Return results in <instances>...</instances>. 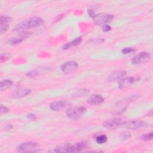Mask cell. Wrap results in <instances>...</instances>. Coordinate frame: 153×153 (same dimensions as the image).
<instances>
[{
	"instance_id": "19",
	"label": "cell",
	"mask_w": 153,
	"mask_h": 153,
	"mask_svg": "<svg viewBox=\"0 0 153 153\" xmlns=\"http://www.w3.org/2000/svg\"><path fill=\"white\" fill-rule=\"evenodd\" d=\"M82 41V39L81 37H78V38H75V39H74L73 41H71V42H69L68 43L65 44L63 46L62 48L63 50H66V49L69 48L71 47L77 46V45H78L79 44H80L81 43Z\"/></svg>"
},
{
	"instance_id": "6",
	"label": "cell",
	"mask_w": 153,
	"mask_h": 153,
	"mask_svg": "<svg viewBox=\"0 0 153 153\" xmlns=\"http://www.w3.org/2000/svg\"><path fill=\"white\" fill-rule=\"evenodd\" d=\"M139 79V78L136 76H130L127 78H123L119 81L118 87L120 89L122 90L127 89Z\"/></svg>"
},
{
	"instance_id": "2",
	"label": "cell",
	"mask_w": 153,
	"mask_h": 153,
	"mask_svg": "<svg viewBox=\"0 0 153 153\" xmlns=\"http://www.w3.org/2000/svg\"><path fill=\"white\" fill-rule=\"evenodd\" d=\"M87 111V109L84 106H77L69 108L66 111V116L74 120L79 119Z\"/></svg>"
},
{
	"instance_id": "1",
	"label": "cell",
	"mask_w": 153,
	"mask_h": 153,
	"mask_svg": "<svg viewBox=\"0 0 153 153\" xmlns=\"http://www.w3.org/2000/svg\"><path fill=\"white\" fill-rule=\"evenodd\" d=\"M44 23V20L39 17H32L16 25L13 29V31L19 32H26V30L30 28L39 27Z\"/></svg>"
},
{
	"instance_id": "13",
	"label": "cell",
	"mask_w": 153,
	"mask_h": 153,
	"mask_svg": "<svg viewBox=\"0 0 153 153\" xmlns=\"http://www.w3.org/2000/svg\"><path fill=\"white\" fill-rule=\"evenodd\" d=\"M50 69H51L48 67H39L37 69H33L32 71L28 72L26 74V75L29 77H32V76H36V75H40V74H42L44 73L48 72V71Z\"/></svg>"
},
{
	"instance_id": "25",
	"label": "cell",
	"mask_w": 153,
	"mask_h": 153,
	"mask_svg": "<svg viewBox=\"0 0 153 153\" xmlns=\"http://www.w3.org/2000/svg\"><path fill=\"white\" fill-rule=\"evenodd\" d=\"M122 53L124 54H131L135 51V50L132 47H126L122 50Z\"/></svg>"
},
{
	"instance_id": "27",
	"label": "cell",
	"mask_w": 153,
	"mask_h": 153,
	"mask_svg": "<svg viewBox=\"0 0 153 153\" xmlns=\"http://www.w3.org/2000/svg\"><path fill=\"white\" fill-rule=\"evenodd\" d=\"M9 26L8 24H3L1 25V33L2 34L3 33L5 32L8 29Z\"/></svg>"
},
{
	"instance_id": "21",
	"label": "cell",
	"mask_w": 153,
	"mask_h": 153,
	"mask_svg": "<svg viewBox=\"0 0 153 153\" xmlns=\"http://www.w3.org/2000/svg\"><path fill=\"white\" fill-rule=\"evenodd\" d=\"M89 90L87 88H82L80 90H78V91H76L74 94V97H83L85 96V95L88 94L89 93Z\"/></svg>"
},
{
	"instance_id": "22",
	"label": "cell",
	"mask_w": 153,
	"mask_h": 153,
	"mask_svg": "<svg viewBox=\"0 0 153 153\" xmlns=\"http://www.w3.org/2000/svg\"><path fill=\"white\" fill-rule=\"evenodd\" d=\"M108 140L107 136L105 134H100L96 137V141L98 144H103L106 142Z\"/></svg>"
},
{
	"instance_id": "3",
	"label": "cell",
	"mask_w": 153,
	"mask_h": 153,
	"mask_svg": "<svg viewBox=\"0 0 153 153\" xmlns=\"http://www.w3.org/2000/svg\"><path fill=\"white\" fill-rule=\"evenodd\" d=\"M148 126L149 124L145 121L134 120L127 122L124 121V123L122 125V127L131 130H138L146 128L147 127H148Z\"/></svg>"
},
{
	"instance_id": "8",
	"label": "cell",
	"mask_w": 153,
	"mask_h": 153,
	"mask_svg": "<svg viewBox=\"0 0 153 153\" xmlns=\"http://www.w3.org/2000/svg\"><path fill=\"white\" fill-rule=\"evenodd\" d=\"M124 123V121L121 118H114L108 120L103 123V126L104 127L108 129H115L118 127H122V125Z\"/></svg>"
},
{
	"instance_id": "9",
	"label": "cell",
	"mask_w": 153,
	"mask_h": 153,
	"mask_svg": "<svg viewBox=\"0 0 153 153\" xmlns=\"http://www.w3.org/2000/svg\"><path fill=\"white\" fill-rule=\"evenodd\" d=\"M78 67V63L75 61L71 60V61H68L67 62H65L63 63L60 68L62 71L65 73V74H70L74 71H75L77 68Z\"/></svg>"
},
{
	"instance_id": "17",
	"label": "cell",
	"mask_w": 153,
	"mask_h": 153,
	"mask_svg": "<svg viewBox=\"0 0 153 153\" xmlns=\"http://www.w3.org/2000/svg\"><path fill=\"white\" fill-rule=\"evenodd\" d=\"M87 146V143L85 142L82 141L76 143L75 145H72L71 152H78L85 149Z\"/></svg>"
},
{
	"instance_id": "12",
	"label": "cell",
	"mask_w": 153,
	"mask_h": 153,
	"mask_svg": "<svg viewBox=\"0 0 153 153\" xmlns=\"http://www.w3.org/2000/svg\"><path fill=\"white\" fill-rule=\"evenodd\" d=\"M104 99L100 94H93L87 99V103L91 105H98L102 103Z\"/></svg>"
},
{
	"instance_id": "20",
	"label": "cell",
	"mask_w": 153,
	"mask_h": 153,
	"mask_svg": "<svg viewBox=\"0 0 153 153\" xmlns=\"http://www.w3.org/2000/svg\"><path fill=\"white\" fill-rule=\"evenodd\" d=\"M13 82L11 80H9V79L2 80L1 81V84H0L1 90H5V89L9 88L10 86H11L13 85Z\"/></svg>"
},
{
	"instance_id": "23",
	"label": "cell",
	"mask_w": 153,
	"mask_h": 153,
	"mask_svg": "<svg viewBox=\"0 0 153 153\" xmlns=\"http://www.w3.org/2000/svg\"><path fill=\"white\" fill-rule=\"evenodd\" d=\"M152 137H153V133L152 132H151V133L142 134L140 137V139L143 141H149L152 139Z\"/></svg>"
},
{
	"instance_id": "14",
	"label": "cell",
	"mask_w": 153,
	"mask_h": 153,
	"mask_svg": "<svg viewBox=\"0 0 153 153\" xmlns=\"http://www.w3.org/2000/svg\"><path fill=\"white\" fill-rule=\"evenodd\" d=\"M69 105V103L66 101H57L54 102L50 105V108L53 111H60Z\"/></svg>"
},
{
	"instance_id": "28",
	"label": "cell",
	"mask_w": 153,
	"mask_h": 153,
	"mask_svg": "<svg viewBox=\"0 0 153 153\" xmlns=\"http://www.w3.org/2000/svg\"><path fill=\"white\" fill-rule=\"evenodd\" d=\"M8 111H9V109L7 107L4 106L2 105H1V108H0V112H1V114L7 113Z\"/></svg>"
},
{
	"instance_id": "24",
	"label": "cell",
	"mask_w": 153,
	"mask_h": 153,
	"mask_svg": "<svg viewBox=\"0 0 153 153\" xmlns=\"http://www.w3.org/2000/svg\"><path fill=\"white\" fill-rule=\"evenodd\" d=\"M12 18L10 16H1V25H3V24H7L8 22H11L12 21Z\"/></svg>"
},
{
	"instance_id": "29",
	"label": "cell",
	"mask_w": 153,
	"mask_h": 153,
	"mask_svg": "<svg viewBox=\"0 0 153 153\" xmlns=\"http://www.w3.org/2000/svg\"><path fill=\"white\" fill-rule=\"evenodd\" d=\"M8 58H9V56L7 54H1V62L3 63L4 62H5Z\"/></svg>"
},
{
	"instance_id": "26",
	"label": "cell",
	"mask_w": 153,
	"mask_h": 153,
	"mask_svg": "<svg viewBox=\"0 0 153 153\" xmlns=\"http://www.w3.org/2000/svg\"><path fill=\"white\" fill-rule=\"evenodd\" d=\"M26 118H27V119H28V120H29L30 121H35L37 118L36 115L34 114H32V113L27 114L26 115Z\"/></svg>"
},
{
	"instance_id": "4",
	"label": "cell",
	"mask_w": 153,
	"mask_h": 153,
	"mask_svg": "<svg viewBox=\"0 0 153 153\" xmlns=\"http://www.w3.org/2000/svg\"><path fill=\"white\" fill-rule=\"evenodd\" d=\"M38 144L33 142H26L22 143L17 147V151L19 152H34L38 151L36 148Z\"/></svg>"
},
{
	"instance_id": "18",
	"label": "cell",
	"mask_w": 153,
	"mask_h": 153,
	"mask_svg": "<svg viewBox=\"0 0 153 153\" xmlns=\"http://www.w3.org/2000/svg\"><path fill=\"white\" fill-rule=\"evenodd\" d=\"M71 146L70 143H65L58 146L54 149V151L56 152H71Z\"/></svg>"
},
{
	"instance_id": "5",
	"label": "cell",
	"mask_w": 153,
	"mask_h": 153,
	"mask_svg": "<svg viewBox=\"0 0 153 153\" xmlns=\"http://www.w3.org/2000/svg\"><path fill=\"white\" fill-rule=\"evenodd\" d=\"M114 16L110 14H105V13H100L97 14H95L94 17L93 18L94 23L97 25H105L107 23H109L112 21Z\"/></svg>"
},
{
	"instance_id": "11",
	"label": "cell",
	"mask_w": 153,
	"mask_h": 153,
	"mask_svg": "<svg viewBox=\"0 0 153 153\" xmlns=\"http://www.w3.org/2000/svg\"><path fill=\"white\" fill-rule=\"evenodd\" d=\"M139 97V94H131L127 97H126L123 99L120 100L116 104L117 107H127V105L130 102L134 101Z\"/></svg>"
},
{
	"instance_id": "16",
	"label": "cell",
	"mask_w": 153,
	"mask_h": 153,
	"mask_svg": "<svg viewBox=\"0 0 153 153\" xmlns=\"http://www.w3.org/2000/svg\"><path fill=\"white\" fill-rule=\"evenodd\" d=\"M31 93V90L29 88H23L16 90L11 94V97L13 98H20L29 94Z\"/></svg>"
},
{
	"instance_id": "15",
	"label": "cell",
	"mask_w": 153,
	"mask_h": 153,
	"mask_svg": "<svg viewBox=\"0 0 153 153\" xmlns=\"http://www.w3.org/2000/svg\"><path fill=\"white\" fill-rule=\"evenodd\" d=\"M29 32H28L22 33L20 36L11 38V39H10L8 40V42L11 45L18 44L22 42L23 40H25L27 38V36H29Z\"/></svg>"
},
{
	"instance_id": "10",
	"label": "cell",
	"mask_w": 153,
	"mask_h": 153,
	"mask_svg": "<svg viewBox=\"0 0 153 153\" xmlns=\"http://www.w3.org/2000/svg\"><path fill=\"white\" fill-rule=\"evenodd\" d=\"M126 75V72L125 71H115L111 73L108 77V80L110 82L119 81L122 78H123Z\"/></svg>"
},
{
	"instance_id": "7",
	"label": "cell",
	"mask_w": 153,
	"mask_h": 153,
	"mask_svg": "<svg viewBox=\"0 0 153 153\" xmlns=\"http://www.w3.org/2000/svg\"><path fill=\"white\" fill-rule=\"evenodd\" d=\"M151 58V55L147 52H140L136 54L132 59L131 63L139 65L148 62Z\"/></svg>"
},
{
	"instance_id": "31",
	"label": "cell",
	"mask_w": 153,
	"mask_h": 153,
	"mask_svg": "<svg viewBox=\"0 0 153 153\" xmlns=\"http://www.w3.org/2000/svg\"><path fill=\"white\" fill-rule=\"evenodd\" d=\"M122 136H123V138L126 139L130 137V134L128 133H127V132H124L123 134H122Z\"/></svg>"
},
{
	"instance_id": "30",
	"label": "cell",
	"mask_w": 153,
	"mask_h": 153,
	"mask_svg": "<svg viewBox=\"0 0 153 153\" xmlns=\"http://www.w3.org/2000/svg\"><path fill=\"white\" fill-rule=\"evenodd\" d=\"M111 27L109 26V25H104L102 27V30L104 32H108L109 30H111Z\"/></svg>"
}]
</instances>
